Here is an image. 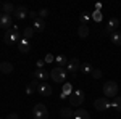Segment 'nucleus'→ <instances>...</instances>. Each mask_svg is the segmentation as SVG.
I'll list each match as a JSON object with an SVG mask.
<instances>
[{
	"mask_svg": "<svg viewBox=\"0 0 121 119\" xmlns=\"http://www.w3.org/2000/svg\"><path fill=\"white\" fill-rule=\"evenodd\" d=\"M66 77H68L66 68H58V66H55V68L50 71V79L56 84H65Z\"/></svg>",
	"mask_w": 121,
	"mask_h": 119,
	"instance_id": "nucleus-1",
	"label": "nucleus"
},
{
	"mask_svg": "<svg viewBox=\"0 0 121 119\" xmlns=\"http://www.w3.org/2000/svg\"><path fill=\"white\" fill-rule=\"evenodd\" d=\"M103 95L105 98H113L118 95V84L115 81H108V82L103 84Z\"/></svg>",
	"mask_w": 121,
	"mask_h": 119,
	"instance_id": "nucleus-2",
	"label": "nucleus"
},
{
	"mask_svg": "<svg viewBox=\"0 0 121 119\" xmlns=\"http://www.w3.org/2000/svg\"><path fill=\"white\" fill-rule=\"evenodd\" d=\"M32 116H34V119H48V110H47V106L42 105V103L34 105V108H32Z\"/></svg>",
	"mask_w": 121,
	"mask_h": 119,
	"instance_id": "nucleus-3",
	"label": "nucleus"
},
{
	"mask_svg": "<svg viewBox=\"0 0 121 119\" xmlns=\"http://www.w3.org/2000/svg\"><path fill=\"white\" fill-rule=\"evenodd\" d=\"M19 37H21L19 31L10 29V31H5V36H3V42H5L7 45H11V44H16V42H19V40H21Z\"/></svg>",
	"mask_w": 121,
	"mask_h": 119,
	"instance_id": "nucleus-4",
	"label": "nucleus"
},
{
	"mask_svg": "<svg viewBox=\"0 0 121 119\" xmlns=\"http://www.w3.org/2000/svg\"><path fill=\"white\" fill-rule=\"evenodd\" d=\"M84 98H86V95H84L82 90H73L71 97H69V105H73V106H79V105H82V103H84Z\"/></svg>",
	"mask_w": 121,
	"mask_h": 119,
	"instance_id": "nucleus-5",
	"label": "nucleus"
},
{
	"mask_svg": "<svg viewBox=\"0 0 121 119\" xmlns=\"http://www.w3.org/2000/svg\"><path fill=\"white\" fill-rule=\"evenodd\" d=\"M94 106H95V110L99 111H107L112 108V103L108 101V98H95V101H94Z\"/></svg>",
	"mask_w": 121,
	"mask_h": 119,
	"instance_id": "nucleus-6",
	"label": "nucleus"
},
{
	"mask_svg": "<svg viewBox=\"0 0 121 119\" xmlns=\"http://www.w3.org/2000/svg\"><path fill=\"white\" fill-rule=\"evenodd\" d=\"M79 69H81V61H79L78 58H71V60L68 61V64H66V71L69 74H76Z\"/></svg>",
	"mask_w": 121,
	"mask_h": 119,
	"instance_id": "nucleus-7",
	"label": "nucleus"
},
{
	"mask_svg": "<svg viewBox=\"0 0 121 119\" xmlns=\"http://www.w3.org/2000/svg\"><path fill=\"white\" fill-rule=\"evenodd\" d=\"M118 26H120V19H118V18H112L108 23H107L105 32H107V34H113V32H116Z\"/></svg>",
	"mask_w": 121,
	"mask_h": 119,
	"instance_id": "nucleus-8",
	"label": "nucleus"
},
{
	"mask_svg": "<svg viewBox=\"0 0 121 119\" xmlns=\"http://www.w3.org/2000/svg\"><path fill=\"white\" fill-rule=\"evenodd\" d=\"M28 15H29V11L26 7H16L15 11H13V16L16 19H24V18H28Z\"/></svg>",
	"mask_w": 121,
	"mask_h": 119,
	"instance_id": "nucleus-9",
	"label": "nucleus"
},
{
	"mask_svg": "<svg viewBox=\"0 0 121 119\" xmlns=\"http://www.w3.org/2000/svg\"><path fill=\"white\" fill-rule=\"evenodd\" d=\"M11 24V15H7V13H0V28L2 29H7Z\"/></svg>",
	"mask_w": 121,
	"mask_h": 119,
	"instance_id": "nucleus-10",
	"label": "nucleus"
},
{
	"mask_svg": "<svg viewBox=\"0 0 121 119\" xmlns=\"http://www.w3.org/2000/svg\"><path fill=\"white\" fill-rule=\"evenodd\" d=\"M32 76H34V79H37V81H44V82H45L47 79L50 77V73H47L45 69H36V71L32 73Z\"/></svg>",
	"mask_w": 121,
	"mask_h": 119,
	"instance_id": "nucleus-11",
	"label": "nucleus"
},
{
	"mask_svg": "<svg viewBox=\"0 0 121 119\" xmlns=\"http://www.w3.org/2000/svg\"><path fill=\"white\" fill-rule=\"evenodd\" d=\"M37 90H39V93H40L42 97H50V95H52V87H50L48 84H45V82L40 84Z\"/></svg>",
	"mask_w": 121,
	"mask_h": 119,
	"instance_id": "nucleus-12",
	"label": "nucleus"
},
{
	"mask_svg": "<svg viewBox=\"0 0 121 119\" xmlns=\"http://www.w3.org/2000/svg\"><path fill=\"white\" fill-rule=\"evenodd\" d=\"M32 29H34L36 32H44V29H45V23H44V19H42V18L34 19V23H32Z\"/></svg>",
	"mask_w": 121,
	"mask_h": 119,
	"instance_id": "nucleus-13",
	"label": "nucleus"
},
{
	"mask_svg": "<svg viewBox=\"0 0 121 119\" xmlns=\"http://www.w3.org/2000/svg\"><path fill=\"white\" fill-rule=\"evenodd\" d=\"M18 48H19V52H21V53H24V55H26V53L29 52V48H31V45H29V40H26V39H21V40L18 42Z\"/></svg>",
	"mask_w": 121,
	"mask_h": 119,
	"instance_id": "nucleus-14",
	"label": "nucleus"
},
{
	"mask_svg": "<svg viewBox=\"0 0 121 119\" xmlns=\"http://www.w3.org/2000/svg\"><path fill=\"white\" fill-rule=\"evenodd\" d=\"M60 116L65 119H69V118H74V111L71 110L69 106H63L61 110H60Z\"/></svg>",
	"mask_w": 121,
	"mask_h": 119,
	"instance_id": "nucleus-15",
	"label": "nucleus"
},
{
	"mask_svg": "<svg viewBox=\"0 0 121 119\" xmlns=\"http://www.w3.org/2000/svg\"><path fill=\"white\" fill-rule=\"evenodd\" d=\"M13 71V64L8 63V61H2L0 63V73L2 74H10Z\"/></svg>",
	"mask_w": 121,
	"mask_h": 119,
	"instance_id": "nucleus-16",
	"label": "nucleus"
},
{
	"mask_svg": "<svg viewBox=\"0 0 121 119\" xmlns=\"http://www.w3.org/2000/svg\"><path fill=\"white\" fill-rule=\"evenodd\" d=\"M53 63L58 66V68H65L66 64H68V58H66L65 55H56L55 56V61Z\"/></svg>",
	"mask_w": 121,
	"mask_h": 119,
	"instance_id": "nucleus-17",
	"label": "nucleus"
},
{
	"mask_svg": "<svg viewBox=\"0 0 121 119\" xmlns=\"http://www.w3.org/2000/svg\"><path fill=\"white\" fill-rule=\"evenodd\" d=\"M74 119H91V116H89V113L86 110L79 108V110L74 111Z\"/></svg>",
	"mask_w": 121,
	"mask_h": 119,
	"instance_id": "nucleus-18",
	"label": "nucleus"
},
{
	"mask_svg": "<svg viewBox=\"0 0 121 119\" xmlns=\"http://www.w3.org/2000/svg\"><path fill=\"white\" fill-rule=\"evenodd\" d=\"M34 32H36V31L32 29V26H26V28H24V31H23V39H26V40L32 39Z\"/></svg>",
	"mask_w": 121,
	"mask_h": 119,
	"instance_id": "nucleus-19",
	"label": "nucleus"
},
{
	"mask_svg": "<svg viewBox=\"0 0 121 119\" xmlns=\"http://www.w3.org/2000/svg\"><path fill=\"white\" fill-rule=\"evenodd\" d=\"M78 36L81 37V39H86V37L89 36V26L81 24V26H79V29H78Z\"/></svg>",
	"mask_w": 121,
	"mask_h": 119,
	"instance_id": "nucleus-20",
	"label": "nucleus"
},
{
	"mask_svg": "<svg viewBox=\"0 0 121 119\" xmlns=\"http://www.w3.org/2000/svg\"><path fill=\"white\" fill-rule=\"evenodd\" d=\"M15 8H16V7H15L13 3H2V10H3V13H7V15L13 13Z\"/></svg>",
	"mask_w": 121,
	"mask_h": 119,
	"instance_id": "nucleus-21",
	"label": "nucleus"
},
{
	"mask_svg": "<svg viewBox=\"0 0 121 119\" xmlns=\"http://www.w3.org/2000/svg\"><path fill=\"white\" fill-rule=\"evenodd\" d=\"M61 93H65L66 97H71V93H73V85L69 82H65L63 84V90H61Z\"/></svg>",
	"mask_w": 121,
	"mask_h": 119,
	"instance_id": "nucleus-22",
	"label": "nucleus"
},
{
	"mask_svg": "<svg viewBox=\"0 0 121 119\" xmlns=\"http://www.w3.org/2000/svg\"><path fill=\"white\" fill-rule=\"evenodd\" d=\"M92 69L94 68L89 63H82L81 64V71H82V74H87V76H89V74H92Z\"/></svg>",
	"mask_w": 121,
	"mask_h": 119,
	"instance_id": "nucleus-23",
	"label": "nucleus"
},
{
	"mask_svg": "<svg viewBox=\"0 0 121 119\" xmlns=\"http://www.w3.org/2000/svg\"><path fill=\"white\" fill-rule=\"evenodd\" d=\"M110 40H112L115 45H121V32H113Z\"/></svg>",
	"mask_w": 121,
	"mask_h": 119,
	"instance_id": "nucleus-24",
	"label": "nucleus"
},
{
	"mask_svg": "<svg viewBox=\"0 0 121 119\" xmlns=\"http://www.w3.org/2000/svg\"><path fill=\"white\" fill-rule=\"evenodd\" d=\"M112 108L121 113V97H115V100H113V103H112Z\"/></svg>",
	"mask_w": 121,
	"mask_h": 119,
	"instance_id": "nucleus-25",
	"label": "nucleus"
},
{
	"mask_svg": "<svg viewBox=\"0 0 121 119\" xmlns=\"http://www.w3.org/2000/svg\"><path fill=\"white\" fill-rule=\"evenodd\" d=\"M91 18H92V15H89L87 11H84L82 15H81V23H82L84 26H87V24H89V21H91Z\"/></svg>",
	"mask_w": 121,
	"mask_h": 119,
	"instance_id": "nucleus-26",
	"label": "nucleus"
},
{
	"mask_svg": "<svg viewBox=\"0 0 121 119\" xmlns=\"http://www.w3.org/2000/svg\"><path fill=\"white\" fill-rule=\"evenodd\" d=\"M102 11H97V10H95V11H94L92 13V19L94 21H97V23H100V21H102Z\"/></svg>",
	"mask_w": 121,
	"mask_h": 119,
	"instance_id": "nucleus-27",
	"label": "nucleus"
},
{
	"mask_svg": "<svg viewBox=\"0 0 121 119\" xmlns=\"http://www.w3.org/2000/svg\"><path fill=\"white\" fill-rule=\"evenodd\" d=\"M91 76H92L94 79H100V77H102V71L95 68V69H92V74H91Z\"/></svg>",
	"mask_w": 121,
	"mask_h": 119,
	"instance_id": "nucleus-28",
	"label": "nucleus"
},
{
	"mask_svg": "<svg viewBox=\"0 0 121 119\" xmlns=\"http://www.w3.org/2000/svg\"><path fill=\"white\" fill-rule=\"evenodd\" d=\"M44 61H45V63H53V61H55V56L52 55V53H47L45 58H44Z\"/></svg>",
	"mask_w": 121,
	"mask_h": 119,
	"instance_id": "nucleus-29",
	"label": "nucleus"
},
{
	"mask_svg": "<svg viewBox=\"0 0 121 119\" xmlns=\"http://www.w3.org/2000/svg\"><path fill=\"white\" fill-rule=\"evenodd\" d=\"M39 16H40L42 19L45 18V16H48V10H47V8H42L40 11H39Z\"/></svg>",
	"mask_w": 121,
	"mask_h": 119,
	"instance_id": "nucleus-30",
	"label": "nucleus"
},
{
	"mask_svg": "<svg viewBox=\"0 0 121 119\" xmlns=\"http://www.w3.org/2000/svg\"><path fill=\"white\" fill-rule=\"evenodd\" d=\"M36 66H37V69H44V66H45V61H44V60H37Z\"/></svg>",
	"mask_w": 121,
	"mask_h": 119,
	"instance_id": "nucleus-31",
	"label": "nucleus"
},
{
	"mask_svg": "<svg viewBox=\"0 0 121 119\" xmlns=\"http://www.w3.org/2000/svg\"><path fill=\"white\" fill-rule=\"evenodd\" d=\"M34 87H32V85H31V84H29L28 87H26V93H28V95H32V93H34Z\"/></svg>",
	"mask_w": 121,
	"mask_h": 119,
	"instance_id": "nucleus-32",
	"label": "nucleus"
},
{
	"mask_svg": "<svg viewBox=\"0 0 121 119\" xmlns=\"http://www.w3.org/2000/svg\"><path fill=\"white\" fill-rule=\"evenodd\" d=\"M31 85H32L34 89H36V87H37V89H39V85H40V81H37V79H34V81L31 82Z\"/></svg>",
	"mask_w": 121,
	"mask_h": 119,
	"instance_id": "nucleus-33",
	"label": "nucleus"
},
{
	"mask_svg": "<svg viewBox=\"0 0 121 119\" xmlns=\"http://www.w3.org/2000/svg\"><path fill=\"white\" fill-rule=\"evenodd\" d=\"M31 19H37V13L36 11H29V15H28Z\"/></svg>",
	"mask_w": 121,
	"mask_h": 119,
	"instance_id": "nucleus-34",
	"label": "nucleus"
},
{
	"mask_svg": "<svg viewBox=\"0 0 121 119\" xmlns=\"http://www.w3.org/2000/svg\"><path fill=\"white\" fill-rule=\"evenodd\" d=\"M7 119H18V114H16V113H11V114L7 116Z\"/></svg>",
	"mask_w": 121,
	"mask_h": 119,
	"instance_id": "nucleus-35",
	"label": "nucleus"
},
{
	"mask_svg": "<svg viewBox=\"0 0 121 119\" xmlns=\"http://www.w3.org/2000/svg\"><path fill=\"white\" fill-rule=\"evenodd\" d=\"M0 8H2V3H0Z\"/></svg>",
	"mask_w": 121,
	"mask_h": 119,
	"instance_id": "nucleus-36",
	"label": "nucleus"
},
{
	"mask_svg": "<svg viewBox=\"0 0 121 119\" xmlns=\"http://www.w3.org/2000/svg\"><path fill=\"white\" fill-rule=\"evenodd\" d=\"M0 119H2V118H0Z\"/></svg>",
	"mask_w": 121,
	"mask_h": 119,
	"instance_id": "nucleus-37",
	"label": "nucleus"
}]
</instances>
